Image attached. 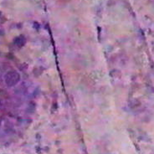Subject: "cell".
Here are the masks:
<instances>
[{"instance_id":"obj_1","label":"cell","mask_w":154,"mask_h":154,"mask_svg":"<svg viewBox=\"0 0 154 154\" xmlns=\"http://www.w3.org/2000/svg\"><path fill=\"white\" fill-rule=\"evenodd\" d=\"M19 81V75L16 71H9L5 76V81L9 86L14 85Z\"/></svg>"}]
</instances>
